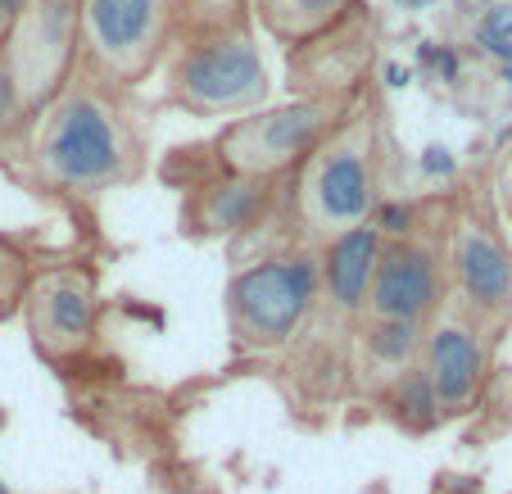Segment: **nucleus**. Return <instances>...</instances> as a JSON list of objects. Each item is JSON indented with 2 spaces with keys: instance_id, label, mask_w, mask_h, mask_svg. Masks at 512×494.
<instances>
[{
  "instance_id": "obj_7",
  "label": "nucleus",
  "mask_w": 512,
  "mask_h": 494,
  "mask_svg": "<svg viewBox=\"0 0 512 494\" xmlns=\"http://www.w3.org/2000/svg\"><path fill=\"white\" fill-rule=\"evenodd\" d=\"M78 5L82 0H28L5 28V64L23 96V114H41L78 68Z\"/></svg>"
},
{
  "instance_id": "obj_8",
  "label": "nucleus",
  "mask_w": 512,
  "mask_h": 494,
  "mask_svg": "<svg viewBox=\"0 0 512 494\" xmlns=\"http://www.w3.org/2000/svg\"><path fill=\"white\" fill-rule=\"evenodd\" d=\"M449 272L454 291L463 300V313L481 322H508L512 318V250L490 214H458L449 227Z\"/></svg>"
},
{
  "instance_id": "obj_10",
  "label": "nucleus",
  "mask_w": 512,
  "mask_h": 494,
  "mask_svg": "<svg viewBox=\"0 0 512 494\" xmlns=\"http://www.w3.org/2000/svg\"><path fill=\"white\" fill-rule=\"evenodd\" d=\"M422 372L435 390V404L445 417L472 413L476 399L485 390V372H490V349H485V331L467 318L463 309H440L426 322L422 336Z\"/></svg>"
},
{
  "instance_id": "obj_17",
  "label": "nucleus",
  "mask_w": 512,
  "mask_h": 494,
  "mask_svg": "<svg viewBox=\"0 0 512 494\" xmlns=\"http://www.w3.org/2000/svg\"><path fill=\"white\" fill-rule=\"evenodd\" d=\"M381 399H386V408H390V417H395L404 431H431V427H440V404H435V390H431V381H426V372H422V363H413V368H404L399 377H390L386 386H381Z\"/></svg>"
},
{
  "instance_id": "obj_18",
  "label": "nucleus",
  "mask_w": 512,
  "mask_h": 494,
  "mask_svg": "<svg viewBox=\"0 0 512 494\" xmlns=\"http://www.w3.org/2000/svg\"><path fill=\"white\" fill-rule=\"evenodd\" d=\"M476 41L490 50L494 59L512 68V5H494L481 23H476Z\"/></svg>"
},
{
  "instance_id": "obj_5",
  "label": "nucleus",
  "mask_w": 512,
  "mask_h": 494,
  "mask_svg": "<svg viewBox=\"0 0 512 494\" xmlns=\"http://www.w3.org/2000/svg\"><path fill=\"white\" fill-rule=\"evenodd\" d=\"M268 96V73L250 32H200L168 64V100L191 114H254Z\"/></svg>"
},
{
  "instance_id": "obj_14",
  "label": "nucleus",
  "mask_w": 512,
  "mask_h": 494,
  "mask_svg": "<svg viewBox=\"0 0 512 494\" xmlns=\"http://www.w3.org/2000/svg\"><path fill=\"white\" fill-rule=\"evenodd\" d=\"M358 0H254L259 23L286 46H313L354 19Z\"/></svg>"
},
{
  "instance_id": "obj_21",
  "label": "nucleus",
  "mask_w": 512,
  "mask_h": 494,
  "mask_svg": "<svg viewBox=\"0 0 512 494\" xmlns=\"http://www.w3.org/2000/svg\"><path fill=\"white\" fill-rule=\"evenodd\" d=\"M422 64H431L440 73V82L458 78V50L454 46H422Z\"/></svg>"
},
{
  "instance_id": "obj_25",
  "label": "nucleus",
  "mask_w": 512,
  "mask_h": 494,
  "mask_svg": "<svg viewBox=\"0 0 512 494\" xmlns=\"http://www.w3.org/2000/svg\"><path fill=\"white\" fill-rule=\"evenodd\" d=\"M386 82L390 87H408V68H386Z\"/></svg>"
},
{
  "instance_id": "obj_13",
  "label": "nucleus",
  "mask_w": 512,
  "mask_h": 494,
  "mask_svg": "<svg viewBox=\"0 0 512 494\" xmlns=\"http://www.w3.org/2000/svg\"><path fill=\"white\" fill-rule=\"evenodd\" d=\"M300 50H304V59L290 64V78H300L309 87V100H349L372 59L368 32L354 28V19Z\"/></svg>"
},
{
  "instance_id": "obj_27",
  "label": "nucleus",
  "mask_w": 512,
  "mask_h": 494,
  "mask_svg": "<svg viewBox=\"0 0 512 494\" xmlns=\"http://www.w3.org/2000/svg\"><path fill=\"white\" fill-rule=\"evenodd\" d=\"M0 494H10V485H5V481H0Z\"/></svg>"
},
{
  "instance_id": "obj_12",
  "label": "nucleus",
  "mask_w": 512,
  "mask_h": 494,
  "mask_svg": "<svg viewBox=\"0 0 512 494\" xmlns=\"http://www.w3.org/2000/svg\"><path fill=\"white\" fill-rule=\"evenodd\" d=\"M381 232L372 223H358L349 232L331 236L327 250L318 254V277H322V295L331 300V309L340 318H358L363 313V300H368L372 272H377L381 259Z\"/></svg>"
},
{
  "instance_id": "obj_19",
  "label": "nucleus",
  "mask_w": 512,
  "mask_h": 494,
  "mask_svg": "<svg viewBox=\"0 0 512 494\" xmlns=\"http://www.w3.org/2000/svg\"><path fill=\"white\" fill-rule=\"evenodd\" d=\"M23 300H28V268L19 254L0 245V318H10Z\"/></svg>"
},
{
  "instance_id": "obj_16",
  "label": "nucleus",
  "mask_w": 512,
  "mask_h": 494,
  "mask_svg": "<svg viewBox=\"0 0 512 494\" xmlns=\"http://www.w3.org/2000/svg\"><path fill=\"white\" fill-rule=\"evenodd\" d=\"M422 336H426V322H386V318L358 322L363 368L377 377V390L422 359Z\"/></svg>"
},
{
  "instance_id": "obj_23",
  "label": "nucleus",
  "mask_w": 512,
  "mask_h": 494,
  "mask_svg": "<svg viewBox=\"0 0 512 494\" xmlns=\"http://www.w3.org/2000/svg\"><path fill=\"white\" fill-rule=\"evenodd\" d=\"M494 186H499V200H503V209H508V214H512V150H508V155H503V164H499V182H494Z\"/></svg>"
},
{
  "instance_id": "obj_22",
  "label": "nucleus",
  "mask_w": 512,
  "mask_h": 494,
  "mask_svg": "<svg viewBox=\"0 0 512 494\" xmlns=\"http://www.w3.org/2000/svg\"><path fill=\"white\" fill-rule=\"evenodd\" d=\"M422 168H426V173H454V155H449L445 146H431L422 155Z\"/></svg>"
},
{
  "instance_id": "obj_6",
  "label": "nucleus",
  "mask_w": 512,
  "mask_h": 494,
  "mask_svg": "<svg viewBox=\"0 0 512 494\" xmlns=\"http://www.w3.org/2000/svg\"><path fill=\"white\" fill-rule=\"evenodd\" d=\"M168 37V0H82L78 55L96 82L132 87L150 73Z\"/></svg>"
},
{
  "instance_id": "obj_3",
  "label": "nucleus",
  "mask_w": 512,
  "mask_h": 494,
  "mask_svg": "<svg viewBox=\"0 0 512 494\" xmlns=\"http://www.w3.org/2000/svg\"><path fill=\"white\" fill-rule=\"evenodd\" d=\"M377 136H372L368 114L340 118V127L304 159L300 177V218L309 232L331 236L349 232L358 223H372L377 209Z\"/></svg>"
},
{
  "instance_id": "obj_1",
  "label": "nucleus",
  "mask_w": 512,
  "mask_h": 494,
  "mask_svg": "<svg viewBox=\"0 0 512 494\" xmlns=\"http://www.w3.org/2000/svg\"><path fill=\"white\" fill-rule=\"evenodd\" d=\"M28 155L59 191H109L136 173V136L100 87H64L37 114Z\"/></svg>"
},
{
  "instance_id": "obj_26",
  "label": "nucleus",
  "mask_w": 512,
  "mask_h": 494,
  "mask_svg": "<svg viewBox=\"0 0 512 494\" xmlns=\"http://www.w3.org/2000/svg\"><path fill=\"white\" fill-rule=\"evenodd\" d=\"M503 78H508V87H512V68H503Z\"/></svg>"
},
{
  "instance_id": "obj_11",
  "label": "nucleus",
  "mask_w": 512,
  "mask_h": 494,
  "mask_svg": "<svg viewBox=\"0 0 512 494\" xmlns=\"http://www.w3.org/2000/svg\"><path fill=\"white\" fill-rule=\"evenodd\" d=\"M28 327L46 359L82 354L96 336V286L78 268H55L28 286Z\"/></svg>"
},
{
  "instance_id": "obj_2",
  "label": "nucleus",
  "mask_w": 512,
  "mask_h": 494,
  "mask_svg": "<svg viewBox=\"0 0 512 494\" xmlns=\"http://www.w3.org/2000/svg\"><path fill=\"white\" fill-rule=\"evenodd\" d=\"M322 300V277L313 254H272L245 263L227 286V318L241 349H286L309 327Z\"/></svg>"
},
{
  "instance_id": "obj_15",
  "label": "nucleus",
  "mask_w": 512,
  "mask_h": 494,
  "mask_svg": "<svg viewBox=\"0 0 512 494\" xmlns=\"http://www.w3.org/2000/svg\"><path fill=\"white\" fill-rule=\"evenodd\" d=\"M268 186L272 182H254V177H218V182L200 186L195 200V227L209 236H227V232H245L259 223L263 204H268Z\"/></svg>"
},
{
  "instance_id": "obj_28",
  "label": "nucleus",
  "mask_w": 512,
  "mask_h": 494,
  "mask_svg": "<svg viewBox=\"0 0 512 494\" xmlns=\"http://www.w3.org/2000/svg\"><path fill=\"white\" fill-rule=\"evenodd\" d=\"M481 5H494V0H481Z\"/></svg>"
},
{
  "instance_id": "obj_24",
  "label": "nucleus",
  "mask_w": 512,
  "mask_h": 494,
  "mask_svg": "<svg viewBox=\"0 0 512 494\" xmlns=\"http://www.w3.org/2000/svg\"><path fill=\"white\" fill-rule=\"evenodd\" d=\"M23 5H28V0H0V28H10V23L23 14Z\"/></svg>"
},
{
  "instance_id": "obj_9",
  "label": "nucleus",
  "mask_w": 512,
  "mask_h": 494,
  "mask_svg": "<svg viewBox=\"0 0 512 494\" xmlns=\"http://www.w3.org/2000/svg\"><path fill=\"white\" fill-rule=\"evenodd\" d=\"M445 309V263L431 241H386L381 245L377 272H372L368 300L358 318H386V322H431Z\"/></svg>"
},
{
  "instance_id": "obj_4",
  "label": "nucleus",
  "mask_w": 512,
  "mask_h": 494,
  "mask_svg": "<svg viewBox=\"0 0 512 494\" xmlns=\"http://www.w3.org/2000/svg\"><path fill=\"white\" fill-rule=\"evenodd\" d=\"M345 114L349 100H309V96L277 109H254V114L223 127V136L213 141V155H218V168L227 177L272 182L286 168L304 164L336 132Z\"/></svg>"
},
{
  "instance_id": "obj_20",
  "label": "nucleus",
  "mask_w": 512,
  "mask_h": 494,
  "mask_svg": "<svg viewBox=\"0 0 512 494\" xmlns=\"http://www.w3.org/2000/svg\"><path fill=\"white\" fill-rule=\"evenodd\" d=\"M23 118V96H19V82H14L10 64H5V55H0V141L19 127Z\"/></svg>"
}]
</instances>
